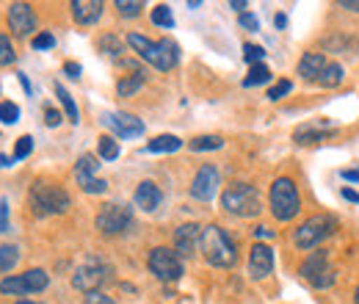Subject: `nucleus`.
<instances>
[{
    "label": "nucleus",
    "instance_id": "b1692460",
    "mask_svg": "<svg viewBox=\"0 0 359 304\" xmlns=\"http://www.w3.org/2000/svg\"><path fill=\"white\" fill-rule=\"evenodd\" d=\"M55 97L61 100V105H64V111H67V117H69V122L72 125H78L81 122V111H78V105H75V100L69 97V91L61 86V84H55Z\"/></svg>",
    "mask_w": 359,
    "mask_h": 304
},
{
    "label": "nucleus",
    "instance_id": "7c9ffc66",
    "mask_svg": "<svg viewBox=\"0 0 359 304\" xmlns=\"http://www.w3.org/2000/svg\"><path fill=\"white\" fill-rule=\"evenodd\" d=\"M17 119H20V105L11 103V100H3L0 103V122L3 125H14Z\"/></svg>",
    "mask_w": 359,
    "mask_h": 304
},
{
    "label": "nucleus",
    "instance_id": "2eb2a0df",
    "mask_svg": "<svg viewBox=\"0 0 359 304\" xmlns=\"http://www.w3.org/2000/svg\"><path fill=\"white\" fill-rule=\"evenodd\" d=\"M202 244V227L199 224H180L175 230V252L180 258H191L196 252V246Z\"/></svg>",
    "mask_w": 359,
    "mask_h": 304
},
{
    "label": "nucleus",
    "instance_id": "aec40b11",
    "mask_svg": "<svg viewBox=\"0 0 359 304\" xmlns=\"http://www.w3.org/2000/svg\"><path fill=\"white\" fill-rule=\"evenodd\" d=\"M147 84V75L144 70H130V75H122L119 84H116V94L119 97H133L138 88Z\"/></svg>",
    "mask_w": 359,
    "mask_h": 304
},
{
    "label": "nucleus",
    "instance_id": "393cba45",
    "mask_svg": "<svg viewBox=\"0 0 359 304\" xmlns=\"http://www.w3.org/2000/svg\"><path fill=\"white\" fill-rule=\"evenodd\" d=\"M318 84H320L323 88L340 86V84H343V67H340V64H326V70L320 72Z\"/></svg>",
    "mask_w": 359,
    "mask_h": 304
},
{
    "label": "nucleus",
    "instance_id": "de8ad7c7",
    "mask_svg": "<svg viewBox=\"0 0 359 304\" xmlns=\"http://www.w3.org/2000/svg\"><path fill=\"white\" fill-rule=\"evenodd\" d=\"M340 194H343V199H348V202H357V205H359V194H357V191H351V188H343Z\"/></svg>",
    "mask_w": 359,
    "mask_h": 304
},
{
    "label": "nucleus",
    "instance_id": "423d86ee",
    "mask_svg": "<svg viewBox=\"0 0 359 304\" xmlns=\"http://www.w3.org/2000/svg\"><path fill=\"white\" fill-rule=\"evenodd\" d=\"M337 230V218L332 213H318V216L307 218L296 232H293V244L302 252H313L318 244H323L329 235H334Z\"/></svg>",
    "mask_w": 359,
    "mask_h": 304
},
{
    "label": "nucleus",
    "instance_id": "dca6fc26",
    "mask_svg": "<svg viewBox=\"0 0 359 304\" xmlns=\"http://www.w3.org/2000/svg\"><path fill=\"white\" fill-rule=\"evenodd\" d=\"M273 271V249L269 244H255L249 252V274L255 279H266Z\"/></svg>",
    "mask_w": 359,
    "mask_h": 304
},
{
    "label": "nucleus",
    "instance_id": "c756f323",
    "mask_svg": "<svg viewBox=\"0 0 359 304\" xmlns=\"http://www.w3.org/2000/svg\"><path fill=\"white\" fill-rule=\"evenodd\" d=\"M152 22L158 25V28H175V17H172V8L169 6H155L152 8Z\"/></svg>",
    "mask_w": 359,
    "mask_h": 304
},
{
    "label": "nucleus",
    "instance_id": "5701e85b",
    "mask_svg": "<svg viewBox=\"0 0 359 304\" xmlns=\"http://www.w3.org/2000/svg\"><path fill=\"white\" fill-rule=\"evenodd\" d=\"M191 152H208V150H222L224 147V138L222 136H196L188 141Z\"/></svg>",
    "mask_w": 359,
    "mask_h": 304
},
{
    "label": "nucleus",
    "instance_id": "9b49d317",
    "mask_svg": "<svg viewBox=\"0 0 359 304\" xmlns=\"http://www.w3.org/2000/svg\"><path fill=\"white\" fill-rule=\"evenodd\" d=\"M302 277L310 279L313 288H329L334 282V271L329 268V255L326 252H313L302 263Z\"/></svg>",
    "mask_w": 359,
    "mask_h": 304
},
{
    "label": "nucleus",
    "instance_id": "9d476101",
    "mask_svg": "<svg viewBox=\"0 0 359 304\" xmlns=\"http://www.w3.org/2000/svg\"><path fill=\"white\" fill-rule=\"evenodd\" d=\"M105 279H108V268L97 260V258H89L83 265L75 268V274H72V288H75V291H83V293H94V291H100V285H102Z\"/></svg>",
    "mask_w": 359,
    "mask_h": 304
},
{
    "label": "nucleus",
    "instance_id": "79ce46f5",
    "mask_svg": "<svg viewBox=\"0 0 359 304\" xmlns=\"http://www.w3.org/2000/svg\"><path fill=\"white\" fill-rule=\"evenodd\" d=\"M45 125L47 128L61 125V111H55V108H45Z\"/></svg>",
    "mask_w": 359,
    "mask_h": 304
},
{
    "label": "nucleus",
    "instance_id": "603ef678",
    "mask_svg": "<svg viewBox=\"0 0 359 304\" xmlns=\"http://www.w3.org/2000/svg\"><path fill=\"white\" fill-rule=\"evenodd\" d=\"M340 6H343V8H351V11H359V0H343Z\"/></svg>",
    "mask_w": 359,
    "mask_h": 304
},
{
    "label": "nucleus",
    "instance_id": "c03bdc74",
    "mask_svg": "<svg viewBox=\"0 0 359 304\" xmlns=\"http://www.w3.org/2000/svg\"><path fill=\"white\" fill-rule=\"evenodd\" d=\"M64 72H67L69 78H81V72H83V70H81V64H78V61H67V64H64Z\"/></svg>",
    "mask_w": 359,
    "mask_h": 304
},
{
    "label": "nucleus",
    "instance_id": "0eeeda50",
    "mask_svg": "<svg viewBox=\"0 0 359 304\" xmlns=\"http://www.w3.org/2000/svg\"><path fill=\"white\" fill-rule=\"evenodd\" d=\"M50 285V274L45 268H28L25 274H14L6 277L0 282V293L3 296H28V293H39Z\"/></svg>",
    "mask_w": 359,
    "mask_h": 304
},
{
    "label": "nucleus",
    "instance_id": "49530a36",
    "mask_svg": "<svg viewBox=\"0 0 359 304\" xmlns=\"http://www.w3.org/2000/svg\"><path fill=\"white\" fill-rule=\"evenodd\" d=\"M340 177H343V180H351V183H359V169H343Z\"/></svg>",
    "mask_w": 359,
    "mask_h": 304
},
{
    "label": "nucleus",
    "instance_id": "3c124183",
    "mask_svg": "<svg viewBox=\"0 0 359 304\" xmlns=\"http://www.w3.org/2000/svg\"><path fill=\"white\" fill-rule=\"evenodd\" d=\"M273 25H276V28H285V25H287V17H285V14H276V17H273Z\"/></svg>",
    "mask_w": 359,
    "mask_h": 304
},
{
    "label": "nucleus",
    "instance_id": "864d4df0",
    "mask_svg": "<svg viewBox=\"0 0 359 304\" xmlns=\"http://www.w3.org/2000/svg\"><path fill=\"white\" fill-rule=\"evenodd\" d=\"M354 304H359V285H357V291H354Z\"/></svg>",
    "mask_w": 359,
    "mask_h": 304
},
{
    "label": "nucleus",
    "instance_id": "2f4dec72",
    "mask_svg": "<svg viewBox=\"0 0 359 304\" xmlns=\"http://www.w3.org/2000/svg\"><path fill=\"white\" fill-rule=\"evenodd\" d=\"M243 58L255 67V64H263V58H266V50L260 47V44H252V42H246L243 44Z\"/></svg>",
    "mask_w": 359,
    "mask_h": 304
},
{
    "label": "nucleus",
    "instance_id": "cd10ccee",
    "mask_svg": "<svg viewBox=\"0 0 359 304\" xmlns=\"http://www.w3.org/2000/svg\"><path fill=\"white\" fill-rule=\"evenodd\" d=\"M100 50H102L105 55H111V58H119V55L125 53V42H122L119 37H114V34H105V37L100 39Z\"/></svg>",
    "mask_w": 359,
    "mask_h": 304
},
{
    "label": "nucleus",
    "instance_id": "f03ea898",
    "mask_svg": "<svg viewBox=\"0 0 359 304\" xmlns=\"http://www.w3.org/2000/svg\"><path fill=\"white\" fill-rule=\"evenodd\" d=\"M205 260L216 268H232L238 263V249L235 241L226 235L219 224H208L202 227V244H199Z\"/></svg>",
    "mask_w": 359,
    "mask_h": 304
},
{
    "label": "nucleus",
    "instance_id": "09e8293b",
    "mask_svg": "<svg viewBox=\"0 0 359 304\" xmlns=\"http://www.w3.org/2000/svg\"><path fill=\"white\" fill-rule=\"evenodd\" d=\"M17 78H20V84H22V88H25V94H31V91H34V88H31V81H28V78H25L22 72H20Z\"/></svg>",
    "mask_w": 359,
    "mask_h": 304
},
{
    "label": "nucleus",
    "instance_id": "6e6552de",
    "mask_svg": "<svg viewBox=\"0 0 359 304\" xmlns=\"http://www.w3.org/2000/svg\"><path fill=\"white\" fill-rule=\"evenodd\" d=\"M133 224V211L122 202H108L100 208V213L94 218V227L102 232V235H119L125 232L128 227Z\"/></svg>",
    "mask_w": 359,
    "mask_h": 304
},
{
    "label": "nucleus",
    "instance_id": "39448f33",
    "mask_svg": "<svg viewBox=\"0 0 359 304\" xmlns=\"http://www.w3.org/2000/svg\"><path fill=\"white\" fill-rule=\"evenodd\" d=\"M271 213L276 221H290L296 218V213L302 211V199H299V191H296V183L290 177H276L271 183Z\"/></svg>",
    "mask_w": 359,
    "mask_h": 304
},
{
    "label": "nucleus",
    "instance_id": "4c0bfd02",
    "mask_svg": "<svg viewBox=\"0 0 359 304\" xmlns=\"http://www.w3.org/2000/svg\"><path fill=\"white\" fill-rule=\"evenodd\" d=\"M31 44H34V50H50V47H55V37L53 34H36L34 39H31Z\"/></svg>",
    "mask_w": 359,
    "mask_h": 304
},
{
    "label": "nucleus",
    "instance_id": "6ab92c4d",
    "mask_svg": "<svg viewBox=\"0 0 359 304\" xmlns=\"http://www.w3.org/2000/svg\"><path fill=\"white\" fill-rule=\"evenodd\" d=\"M323 70H326L323 53H304L302 61H299V75H302L304 81H318Z\"/></svg>",
    "mask_w": 359,
    "mask_h": 304
},
{
    "label": "nucleus",
    "instance_id": "c85d7f7f",
    "mask_svg": "<svg viewBox=\"0 0 359 304\" xmlns=\"http://www.w3.org/2000/svg\"><path fill=\"white\" fill-rule=\"evenodd\" d=\"M17 263H20V249L17 246H11V244L0 246V271H11Z\"/></svg>",
    "mask_w": 359,
    "mask_h": 304
},
{
    "label": "nucleus",
    "instance_id": "58836bf2",
    "mask_svg": "<svg viewBox=\"0 0 359 304\" xmlns=\"http://www.w3.org/2000/svg\"><path fill=\"white\" fill-rule=\"evenodd\" d=\"M290 88H293V84H290V81H279L276 86H271L269 100H273V103H276V100H282V97H285V94H287Z\"/></svg>",
    "mask_w": 359,
    "mask_h": 304
},
{
    "label": "nucleus",
    "instance_id": "5fc2aeb1",
    "mask_svg": "<svg viewBox=\"0 0 359 304\" xmlns=\"http://www.w3.org/2000/svg\"><path fill=\"white\" fill-rule=\"evenodd\" d=\"M17 304H39V302H25V299H20Z\"/></svg>",
    "mask_w": 359,
    "mask_h": 304
},
{
    "label": "nucleus",
    "instance_id": "f8f14e48",
    "mask_svg": "<svg viewBox=\"0 0 359 304\" xmlns=\"http://www.w3.org/2000/svg\"><path fill=\"white\" fill-rule=\"evenodd\" d=\"M219 185H222L219 169L213 164H205V166H199V172L191 183V197L199 202H213V197L219 194Z\"/></svg>",
    "mask_w": 359,
    "mask_h": 304
},
{
    "label": "nucleus",
    "instance_id": "4be33fe9",
    "mask_svg": "<svg viewBox=\"0 0 359 304\" xmlns=\"http://www.w3.org/2000/svg\"><path fill=\"white\" fill-rule=\"evenodd\" d=\"M100 169V164H97V155H81L78 158V164H75V180L78 183H83V180H91L94 177V172Z\"/></svg>",
    "mask_w": 359,
    "mask_h": 304
},
{
    "label": "nucleus",
    "instance_id": "1a4fd4ad",
    "mask_svg": "<svg viewBox=\"0 0 359 304\" xmlns=\"http://www.w3.org/2000/svg\"><path fill=\"white\" fill-rule=\"evenodd\" d=\"M149 271L161 279V282H177L182 277V260L175 249H166V246H155L147 258Z\"/></svg>",
    "mask_w": 359,
    "mask_h": 304
},
{
    "label": "nucleus",
    "instance_id": "37998d69",
    "mask_svg": "<svg viewBox=\"0 0 359 304\" xmlns=\"http://www.w3.org/2000/svg\"><path fill=\"white\" fill-rule=\"evenodd\" d=\"M6 230H8V202L0 199V232H6Z\"/></svg>",
    "mask_w": 359,
    "mask_h": 304
},
{
    "label": "nucleus",
    "instance_id": "ea45409f",
    "mask_svg": "<svg viewBox=\"0 0 359 304\" xmlns=\"http://www.w3.org/2000/svg\"><path fill=\"white\" fill-rule=\"evenodd\" d=\"M238 22H241V28H246V31H260V20H257L255 14H249V11H243V14L238 17Z\"/></svg>",
    "mask_w": 359,
    "mask_h": 304
},
{
    "label": "nucleus",
    "instance_id": "c9c22d12",
    "mask_svg": "<svg viewBox=\"0 0 359 304\" xmlns=\"http://www.w3.org/2000/svg\"><path fill=\"white\" fill-rule=\"evenodd\" d=\"M86 194H105L108 191V183L105 180H100V177H91V180H83V183H78Z\"/></svg>",
    "mask_w": 359,
    "mask_h": 304
},
{
    "label": "nucleus",
    "instance_id": "7ed1b4c3",
    "mask_svg": "<svg viewBox=\"0 0 359 304\" xmlns=\"http://www.w3.org/2000/svg\"><path fill=\"white\" fill-rule=\"evenodd\" d=\"M128 44L133 47L147 64H152V67L161 70V72H169V70L177 67L180 47L175 42H169V39L152 42V39H147V37H141V34H128Z\"/></svg>",
    "mask_w": 359,
    "mask_h": 304
},
{
    "label": "nucleus",
    "instance_id": "473e14b6",
    "mask_svg": "<svg viewBox=\"0 0 359 304\" xmlns=\"http://www.w3.org/2000/svg\"><path fill=\"white\" fill-rule=\"evenodd\" d=\"M34 152V138L31 136H20L17 138V147H14V161H22Z\"/></svg>",
    "mask_w": 359,
    "mask_h": 304
},
{
    "label": "nucleus",
    "instance_id": "4468645a",
    "mask_svg": "<svg viewBox=\"0 0 359 304\" xmlns=\"http://www.w3.org/2000/svg\"><path fill=\"white\" fill-rule=\"evenodd\" d=\"M102 125L119 138H138L144 133V122L133 114H102Z\"/></svg>",
    "mask_w": 359,
    "mask_h": 304
},
{
    "label": "nucleus",
    "instance_id": "ddd939ff",
    "mask_svg": "<svg viewBox=\"0 0 359 304\" xmlns=\"http://www.w3.org/2000/svg\"><path fill=\"white\" fill-rule=\"evenodd\" d=\"M8 28L14 31V37H28L31 31H36V11L28 3H11L8 6Z\"/></svg>",
    "mask_w": 359,
    "mask_h": 304
},
{
    "label": "nucleus",
    "instance_id": "8fccbe9b",
    "mask_svg": "<svg viewBox=\"0 0 359 304\" xmlns=\"http://www.w3.org/2000/svg\"><path fill=\"white\" fill-rule=\"evenodd\" d=\"M229 8H235V11H241V14H243V8H246V0H232V3H229Z\"/></svg>",
    "mask_w": 359,
    "mask_h": 304
},
{
    "label": "nucleus",
    "instance_id": "a878e982",
    "mask_svg": "<svg viewBox=\"0 0 359 304\" xmlns=\"http://www.w3.org/2000/svg\"><path fill=\"white\" fill-rule=\"evenodd\" d=\"M97 150H100V158L102 161H116L119 158V141L114 136H100Z\"/></svg>",
    "mask_w": 359,
    "mask_h": 304
},
{
    "label": "nucleus",
    "instance_id": "72a5a7b5",
    "mask_svg": "<svg viewBox=\"0 0 359 304\" xmlns=\"http://www.w3.org/2000/svg\"><path fill=\"white\" fill-rule=\"evenodd\" d=\"M14 47L8 42V37L6 34H0V67H8V64H14Z\"/></svg>",
    "mask_w": 359,
    "mask_h": 304
},
{
    "label": "nucleus",
    "instance_id": "f3484780",
    "mask_svg": "<svg viewBox=\"0 0 359 304\" xmlns=\"http://www.w3.org/2000/svg\"><path fill=\"white\" fill-rule=\"evenodd\" d=\"M133 199H135V208H141L144 213H152V211H158V205L163 202V194H161V188H158L155 183L144 180V183H138Z\"/></svg>",
    "mask_w": 359,
    "mask_h": 304
},
{
    "label": "nucleus",
    "instance_id": "e433bc0d",
    "mask_svg": "<svg viewBox=\"0 0 359 304\" xmlns=\"http://www.w3.org/2000/svg\"><path fill=\"white\" fill-rule=\"evenodd\" d=\"M323 136L326 133H320V131H310V128H304V131H296V144H315V141H323Z\"/></svg>",
    "mask_w": 359,
    "mask_h": 304
},
{
    "label": "nucleus",
    "instance_id": "412c9836",
    "mask_svg": "<svg viewBox=\"0 0 359 304\" xmlns=\"http://www.w3.org/2000/svg\"><path fill=\"white\" fill-rule=\"evenodd\" d=\"M180 147H182V141H180L177 136H172V133L155 136V138L147 144V150H149V152H177Z\"/></svg>",
    "mask_w": 359,
    "mask_h": 304
},
{
    "label": "nucleus",
    "instance_id": "a211bd4d",
    "mask_svg": "<svg viewBox=\"0 0 359 304\" xmlns=\"http://www.w3.org/2000/svg\"><path fill=\"white\" fill-rule=\"evenodd\" d=\"M69 8H72L75 22H81V25H94V22L102 17L105 3H102V0H72Z\"/></svg>",
    "mask_w": 359,
    "mask_h": 304
},
{
    "label": "nucleus",
    "instance_id": "a19ab883",
    "mask_svg": "<svg viewBox=\"0 0 359 304\" xmlns=\"http://www.w3.org/2000/svg\"><path fill=\"white\" fill-rule=\"evenodd\" d=\"M86 304H116L111 296H105L102 291H94V293H86Z\"/></svg>",
    "mask_w": 359,
    "mask_h": 304
},
{
    "label": "nucleus",
    "instance_id": "f257e3e1",
    "mask_svg": "<svg viewBox=\"0 0 359 304\" xmlns=\"http://www.w3.org/2000/svg\"><path fill=\"white\" fill-rule=\"evenodd\" d=\"M28 205L36 216H61L69 211V194L53 183V180H36L28 191Z\"/></svg>",
    "mask_w": 359,
    "mask_h": 304
},
{
    "label": "nucleus",
    "instance_id": "f704fd0d",
    "mask_svg": "<svg viewBox=\"0 0 359 304\" xmlns=\"http://www.w3.org/2000/svg\"><path fill=\"white\" fill-rule=\"evenodd\" d=\"M116 8L122 17H135V14H141L144 3L141 0H116Z\"/></svg>",
    "mask_w": 359,
    "mask_h": 304
},
{
    "label": "nucleus",
    "instance_id": "a18cd8bd",
    "mask_svg": "<svg viewBox=\"0 0 359 304\" xmlns=\"http://www.w3.org/2000/svg\"><path fill=\"white\" fill-rule=\"evenodd\" d=\"M252 232H255V238H273V230H269L266 224H257Z\"/></svg>",
    "mask_w": 359,
    "mask_h": 304
},
{
    "label": "nucleus",
    "instance_id": "20e7f679",
    "mask_svg": "<svg viewBox=\"0 0 359 304\" xmlns=\"http://www.w3.org/2000/svg\"><path fill=\"white\" fill-rule=\"evenodd\" d=\"M222 208H224L226 213L241 218H255L260 216V211H263L260 194L249 183H232V185H226L224 194H222Z\"/></svg>",
    "mask_w": 359,
    "mask_h": 304
},
{
    "label": "nucleus",
    "instance_id": "bb28decb",
    "mask_svg": "<svg viewBox=\"0 0 359 304\" xmlns=\"http://www.w3.org/2000/svg\"><path fill=\"white\" fill-rule=\"evenodd\" d=\"M271 81V70L266 64H255L252 70H249V75L243 78V86L252 88V86H260V84H269Z\"/></svg>",
    "mask_w": 359,
    "mask_h": 304
}]
</instances>
